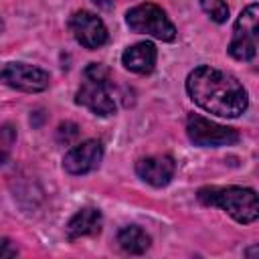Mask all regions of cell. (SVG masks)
I'll use <instances>...</instances> for the list:
<instances>
[{
  "instance_id": "6da1fadb",
  "label": "cell",
  "mask_w": 259,
  "mask_h": 259,
  "mask_svg": "<svg viewBox=\"0 0 259 259\" xmlns=\"http://www.w3.org/2000/svg\"><path fill=\"white\" fill-rule=\"evenodd\" d=\"M186 91L198 107L219 117H239L249 105L243 83L231 73L208 65H200L188 73Z\"/></svg>"
},
{
  "instance_id": "7a4b0ae2",
  "label": "cell",
  "mask_w": 259,
  "mask_h": 259,
  "mask_svg": "<svg viewBox=\"0 0 259 259\" xmlns=\"http://www.w3.org/2000/svg\"><path fill=\"white\" fill-rule=\"evenodd\" d=\"M198 200L206 206H219L227 214H231L237 223L249 225L259 219V202L257 194L251 188H241V186H227V188H217V186H206L198 190Z\"/></svg>"
},
{
  "instance_id": "3957f363",
  "label": "cell",
  "mask_w": 259,
  "mask_h": 259,
  "mask_svg": "<svg viewBox=\"0 0 259 259\" xmlns=\"http://www.w3.org/2000/svg\"><path fill=\"white\" fill-rule=\"evenodd\" d=\"M75 101L95 115L115 113V101L109 91V73L103 65L91 63L83 71V83L77 89Z\"/></svg>"
},
{
  "instance_id": "277c9868",
  "label": "cell",
  "mask_w": 259,
  "mask_h": 259,
  "mask_svg": "<svg viewBox=\"0 0 259 259\" xmlns=\"http://www.w3.org/2000/svg\"><path fill=\"white\" fill-rule=\"evenodd\" d=\"M125 22L134 32L148 34V36H154L164 42H170L176 38V26L166 16V12L152 2L138 4L132 10H127Z\"/></svg>"
},
{
  "instance_id": "5b68a950",
  "label": "cell",
  "mask_w": 259,
  "mask_h": 259,
  "mask_svg": "<svg viewBox=\"0 0 259 259\" xmlns=\"http://www.w3.org/2000/svg\"><path fill=\"white\" fill-rule=\"evenodd\" d=\"M259 40V6L249 4L235 20L229 55L237 61H251L257 55Z\"/></svg>"
},
{
  "instance_id": "8992f818",
  "label": "cell",
  "mask_w": 259,
  "mask_h": 259,
  "mask_svg": "<svg viewBox=\"0 0 259 259\" xmlns=\"http://www.w3.org/2000/svg\"><path fill=\"white\" fill-rule=\"evenodd\" d=\"M186 136L194 146H200V148H221V146H233L239 142L237 130L210 121L198 113H190L186 117Z\"/></svg>"
},
{
  "instance_id": "52a82bcc",
  "label": "cell",
  "mask_w": 259,
  "mask_h": 259,
  "mask_svg": "<svg viewBox=\"0 0 259 259\" xmlns=\"http://www.w3.org/2000/svg\"><path fill=\"white\" fill-rule=\"evenodd\" d=\"M0 81L12 89L24 93H38L45 91L51 83V77L45 69L26 65V63H6L0 69Z\"/></svg>"
},
{
  "instance_id": "ba28073f",
  "label": "cell",
  "mask_w": 259,
  "mask_h": 259,
  "mask_svg": "<svg viewBox=\"0 0 259 259\" xmlns=\"http://www.w3.org/2000/svg\"><path fill=\"white\" fill-rule=\"evenodd\" d=\"M69 30L73 38L85 49H99L107 42V28L103 20L89 10L73 12L69 18Z\"/></svg>"
},
{
  "instance_id": "9c48e42d",
  "label": "cell",
  "mask_w": 259,
  "mask_h": 259,
  "mask_svg": "<svg viewBox=\"0 0 259 259\" xmlns=\"http://www.w3.org/2000/svg\"><path fill=\"white\" fill-rule=\"evenodd\" d=\"M103 158V146L97 140H87L83 144H77L75 148H71L65 158H63V168L65 172L73 174V176H81L87 172H93Z\"/></svg>"
},
{
  "instance_id": "30bf717a",
  "label": "cell",
  "mask_w": 259,
  "mask_h": 259,
  "mask_svg": "<svg viewBox=\"0 0 259 259\" xmlns=\"http://www.w3.org/2000/svg\"><path fill=\"white\" fill-rule=\"evenodd\" d=\"M176 172V164L170 156H148L138 160L136 174L150 186H166Z\"/></svg>"
},
{
  "instance_id": "8fae6325",
  "label": "cell",
  "mask_w": 259,
  "mask_h": 259,
  "mask_svg": "<svg viewBox=\"0 0 259 259\" xmlns=\"http://www.w3.org/2000/svg\"><path fill=\"white\" fill-rule=\"evenodd\" d=\"M156 59H158V51L154 47V42H136L132 47H127L121 55V65L132 71V73H138V75H148L152 73L154 65H156Z\"/></svg>"
},
{
  "instance_id": "7c38bea8",
  "label": "cell",
  "mask_w": 259,
  "mask_h": 259,
  "mask_svg": "<svg viewBox=\"0 0 259 259\" xmlns=\"http://www.w3.org/2000/svg\"><path fill=\"white\" fill-rule=\"evenodd\" d=\"M99 231H101V212L93 206L81 208L67 223V237L71 241L81 239V237H93Z\"/></svg>"
},
{
  "instance_id": "4fadbf2b",
  "label": "cell",
  "mask_w": 259,
  "mask_h": 259,
  "mask_svg": "<svg viewBox=\"0 0 259 259\" xmlns=\"http://www.w3.org/2000/svg\"><path fill=\"white\" fill-rule=\"evenodd\" d=\"M117 243L125 253L142 255L150 249V235L144 229H140L136 225H130V227H123L117 233Z\"/></svg>"
},
{
  "instance_id": "5bb4252c",
  "label": "cell",
  "mask_w": 259,
  "mask_h": 259,
  "mask_svg": "<svg viewBox=\"0 0 259 259\" xmlns=\"http://www.w3.org/2000/svg\"><path fill=\"white\" fill-rule=\"evenodd\" d=\"M200 8L219 24L227 22L229 18V6L225 0H200Z\"/></svg>"
},
{
  "instance_id": "9a60e30c",
  "label": "cell",
  "mask_w": 259,
  "mask_h": 259,
  "mask_svg": "<svg viewBox=\"0 0 259 259\" xmlns=\"http://www.w3.org/2000/svg\"><path fill=\"white\" fill-rule=\"evenodd\" d=\"M77 136H79V127L71 121L61 123L59 130H57V142H61V144H71Z\"/></svg>"
},
{
  "instance_id": "2e32d148",
  "label": "cell",
  "mask_w": 259,
  "mask_h": 259,
  "mask_svg": "<svg viewBox=\"0 0 259 259\" xmlns=\"http://www.w3.org/2000/svg\"><path fill=\"white\" fill-rule=\"evenodd\" d=\"M18 251H16V247L12 245V241L10 239H6V237H0V257H14Z\"/></svg>"
},
{
  "instance_id": "e0dca14e",
  "label": "cell",
  "mask_w": 259,
  "mask_h": 259,
  "mask_svg": "<svg viewBox=\"0 0 259 259\" xmlns=\"http://www.w3.org/2000/svg\"><path fill=\"white\" fill-rule=\"evenodd\" d=\"M8 152H10V148L4 146V144H0V168L8 162Z\"/></svg>"
},
{
  "instance_id": "ac0fdd59",
  "label": "cell",
  "mask_w": 259,
  "mask_h": 259,
  "mask_svg": "<svg viewBox=\"0 0 259 259\" xmlns=\"http://www.w3.org/2000/svg\"><path fill=\"white\" fill-rule=\"evenodd\" d=\"M97 6H101V8H105V10H109L111 8V2L109 0H93Z\"/></svg>"
}]
</instances>
